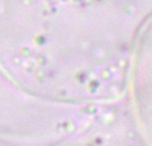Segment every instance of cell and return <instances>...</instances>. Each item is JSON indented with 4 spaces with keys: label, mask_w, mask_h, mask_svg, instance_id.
I'll return each instance as SVG.
<instances>
[{
    "label": "cell",
    "mask_w": 152,
    "mask_h": 146,
    "mask_svg": "<svg viewBox=\"0 0 152 146\" xmlns=\"http://www.w3.org/2000/svg\"><path fill=\"white\" fill-rule=\"evenodd\" d=\"M64 112L31 95L0 69V143L51 146L66 131Z\"/></svg>",
    "instance_id": "6da1fadb"
}]
</instances>
